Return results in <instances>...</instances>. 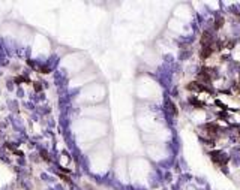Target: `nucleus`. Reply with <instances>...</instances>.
<instances>
[{
	"instance_id": "nucleus-1",
	"label": "nucleus",
	"mask_w": 240,
	"mask_h": 190,
	"mask_svg": "<svg viewBox=\"0 0 240 190\" xmlns=\"http://www.w3.org/2000/svg\"><path fill=\"white\" fill-rule=\"evenodd\" d=\"M216 75V72L213 70L212 68H201V70L198 72V81L200 82H203V84H207L212 81V78Z\"/></svg>"
},
{
	"instance_id": "nucleus-2",
	"label": "nucleus",
	"mask_w": 240,
	"mask_h": 190,
	"mask_svg": "<svg viewBox=\"0 0 240 190\" xmlns=\"http://www.w3.org/2000/svg\"><path fill=\"white\" fill-rule=\"evenodd\" d=\"M210 157H212V160L215 162L216 165H219V166H224L225 163L228 162V156H227L225 153H222V151H212Z\"/></svg>"
},
{
	"instance_id": "nucleus-3",
	"label": "nucleus",
	"mask_w": 240,
	"mask_h": 190,
	"mask_svg": "<svg viewBox=\"0 0 240 190\" xmlns=\"http://www.w3.org/2000/svg\"><path fill=\"white\" fill-rule=\"evenodd\" d=\"M201 129L204 130V133H207L209 136H216L219 133V127H218L216 123H207V124H204V126H201Z\"/></svg>"
},
{
	"instance_id": "nucleus-4",
	"label": "nucleus",
	"mask_w": 240,
	"mask_h": 190,
	"mask_svg": "<svg viewBox=\"0 0 240 190\" xmlns=\"http://www.w3.org/2000/svg\"><path fill=\"white\" fill-rule=\"evenodd\" d=\"M215 43V42H213ZM213 43L212 45H204V47H201V51H200V57L203 58V60H206V58H209L213 52H215V50H213Z\"/></svg>"
},
{
	"instance_id": "nucleus-5",
	"label": "nucleus",
	"mask_w": 240,
	"mask_h": 190,
	"mask_svg": "<svg viewBox=\"0 0 240 190\" xmlns=\"http://www.w3.org/2000/svg\"><path fill=\"white\" fill-rule=\"evenodd\" d=\"M213 42H215L213 35L210 33L209 30H204L203 35H201V47H204V45H212Z\"/></svg>"
},
{
	"instance_id": "nucleus-6",
	"label": "nucleus",
	"mask_w": 240,
	"mask_h": 190,
	"mask_svg": "<svg viewBox=\"0 0 240 190\" xmlns=\"http://www.w3.org/2000/svg\"><path fill=\"white\" fill-rule=\"evenodd\" d=\"M189 103H191V106L198 108V109H203L204 108V103L201 100H198L197 97H189Z\"/></svg>"
},
{
	"instance_id": "nucleus-7",
	"label": "nucleus",
	"mask_w": 240,
	"mask_h": 190,
	"mask_svg": "<svg viewBox=\"0 0 240 190\" xmlns=\"http://www.w3.org/2000/svg\"><path fill=\"white\" fill-rule=\"evenodd\" d=\"M224 18L222 17H216L215 18V23H213V27H215V30H219V29H221L222 27V25H224Z\"/></svg>"
},
{
	"instance_id": "nucleus-8",
	"label": "nucleus",
	"mask_w": 240,
	"mask_h": 190,
	"mask_svg": "<svg viewBox=\"0 0 240 190\" xmlns=\"http://www.w3.org/2000/svg\"><path fill=\"white\" fill-rule=\"evenodd\" d=\"M15 82L20 84V82H26V84H30V80H27L26 76H17L15 78Z\"/></svg>"
},
{
	"instance_id": "nucleus-9",
	"label": "nucleus",
	"mask_w": 240,
	"mask_h": 190,
	"mask_svg": "<svg viewBox=\"0 0 240 190\" xmlns=\"http://www.w3.org/2000/svg\"><path fill=\"white\" fill-rule=\"evenodd\" d=\"M38 72H42V74H50V69L47 68V66H41V68H38Z\"/></svg>"
},
{
	"instance_id": "nucleus-10",
	"label": "nucleus",
	"mask_w": 240,
	"mask_h": 190,
	"mask_svg": "<svg viewBox=\"0 0 240 190\" xmlns=\"http://www.w3.org/2000/svg\"><path fill=\"white\" fill-rule=\"evenodd\" d=\"M203 142L206 144V145H209V147H213V145H215V141H213V139H203Z\"/></svg>"
},
{
	"instance_id": "nucleus-11",
	"label": "nucleus",
	"mask_w": 240,
	"mask_h": 190,
	"mask_svg": "<svg viewBox=\"0 0 240 190\" xmlns=\"http://www.w3.org/2000/svg\"><path fill=\"white\" fill-rule=\"evenodd\" d=\"M234 43H236L234 41H230V42H225V45H224V47H225V48H230V50H231V48H234Z\"/></svg>"
},
{
	"instance_id": "nucleus-12",
	"label": "nucleus",
	"mask_w": 240,
	"mask_h": 190,
	"mask_svg": "<svg viewBox=\"0 0 240 190\" xmlns=\"http://www.w3.org/2000/svg\"><path fill=\"white\" fill-rule=\"evenodd\" d=\"M33 86H35V90H36V91H39V90L42 88V87H41V84H38V82H35Z\"/></svg>"
},
{
	"instance_id": "nucleus-13",
	"label": "nucleus",
	"mask_w": 240,
	"mask_h": 190,
	"mask_svg": "<svg viewBox=\"0 0 240 190\" xmlns=\"http://www.w3.org/2000/svg\"><path fill=\"white\" fill-rule=\"evenodd\" d=\"M41 157H44V159H45V160H48V156H47V154H45V151H41Z\"/></svg>"
},
{
	"instance_id": "nucleus-14",
	"label": "nucleus",
	"mask_w": 240,
	"mask_h": 190,
	"mask_svg": "<svg viewBox=\"0 0 240 190\" xmlns=\"http://www.w3.org/2000/svg\"><path fill=\"white\" fill-rule=\"evenodd\" d=\"M60 178H62V180H65V181H68V183L71 181V180H69V178H68V177H66V175H60Z\"/></svg>"
}]
</instances>
